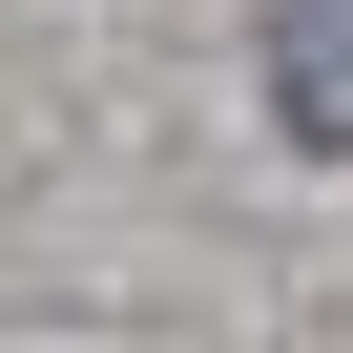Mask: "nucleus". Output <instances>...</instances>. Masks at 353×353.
<instances>
[{"label":"nucleus","instance_id":"nucleus-1","mask_svg":"<svg viewBox=\"0 0 353 353\" xmlns=\"http://www.w3.org/2000/svg\"><path fill=\"white\" fill-rule=\"evenodd\" d=\"M250 63H270V125L353 166V0H250Z\"/></svg>","mask_w":353,"mask_h":353}]
</instances>
